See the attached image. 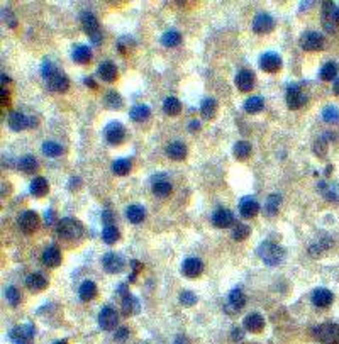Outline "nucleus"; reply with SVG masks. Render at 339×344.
I'll return each mask as SVG.
<instances>
[{
    "mask_svg": "<svg viewBox=\"0 0 339 344\" xmlns=\"http://www.w3.org/2000/svg\"><path fill=\"white\" fill-rule=\"evenodd\" d=\"M251 144L248 143V141H238V143L234 144V156L238 158V160H248L251 154Z\"/></svg>",
    "mask_w": 339,
    "mask_h": 344,
    "instance_id": "41",
    "label": "nucleus"
},
{
    "mask_svg": "<svg viewBox=\"0 0 339 344\" xmlns=\"http://www.w3.org/2000/svg\"><path fill=\"white\" fill-rule=\"evenodd\" d=\"M53 216H54V212H53V210H48V212H46L44 214V222H46V224H53Z\"/></svg>",
    "mask_w": 339,
    "mask_h": 344,
    "instance_id": "56",
    "label": "nucleus"
},
{
    "mask_svg": "<svg viewBox=\"0 0 339 344\" xmlns=\"http://www.w3.org/2000/svg\"><path fill=\"white\" fill-rule=\"evenodd\" d=\"M312 304L316 305V307L319 309H326L329 307V305L333 304L334 300V295L331 290H328V288H316L314 292H312Z\"/></svg>",
    "mask_w": 339,
    "mask_h": 344,
    "instance_id": "19",
    "label": "nucleus"
},
{
    "mask_svg": "<svg viewBox=\"0 0 339 344\" xmlns=\"http://www.w3.org/2000/svg\"><path fill=\"white\" fill-rule=\"evenodd\" d=\"M166 154L171 158V160H185L187 156V146L180 141H175V143H170L168 148H166Z\"/></svg>",
    "mask_w": 339,
    "mask_h": 344,
    "instance_id": "28",
    "label": "nucleus"
},
{
    "mask_svg": "<svg viewBox=\"0 0 339 344\" xmlns=\"http://www.w3.org/2000/svg\"><path fill=\"white\" fill-rule=\"evenodd\" d=\"M42 153H44L46 156L56 158L63 153V148L58 143H54V141H46V143H42Z\"/></svg>",
    "mask_w": 339,
    "mask_h": 344,
    "instance_id": "46",
    "label": "nucleus"
},
{
    "mask_svg": "<svg viewBox=\"0 0 339 344\" xmlns=\"http://www.w3.org/2000/svg\"><path fill=\"white\" fill-rule=\"evenodd\" d=\"M56 232H58V236L61 239L73 241V239H80L81 238V234H83V227H81L80 222L75 221V219L65 217V219H61V221L58 222Z\"/></svg>",
    "mask_w": 339,
    "mask_h": 344,
    "instance_id": "2",
    "label": "nucleus"
},
{
    "mask_svg": "<svg viewBox=\"0 0 339 344\" xmlns=\"http://www.w3.org/2000/svg\"><path fill=\"white\" fill-rule=\"evenodd\" d=\"M200 112H202L204 119H214L217 114V100L212 97L204 98L202 105H200Z\"/></svg>",
    "mask_w": 339,
    "mask_h": 344,
    "instance_id": "32",
    "label": "nucleus"
},
{
    "mask_svg": "<svg viewBox=\"0 0 339 344\" xmlns=\"http://www.w3.org/2000/svg\"><path fill=\"white\" fill-rule=\"evenodd\" d=\"M299 42H300V48L304 51H321V49H324V46H326L324 36L316 31L304 32L302 36H300Z\"/></svg>",
    "mask_w": 339,
    "mask_h": 344,
    "instance_id": "5",
    "label": "nucleus"
},
{
    "mask_svg": "<svg viewBox=\"0 0 339 344\" xmlns=\"http://www.w3.org/2000/svg\"><path fill=\"white\" fill-rule=\"evenodd\" d=\"M323 119L326 122H338L339 120V110L338 107L334 105H328L323 109Z\"/></svg>",
    "mask_w": 339,
    "mask_h": 344,
    "instance_id": "49",
    "label": "nucleus"
},
{
    "mask_svg": "<svg viewBox=\"0 0 339 344\" xmlns=\"http://www.w3.org/2000/svg\"><path fill=\"white\" fill-rule=\"evenodd\" d=\"M85 83H87V85H88V87H92V88H97L95 81H93L92 78H85Z\"/></svg>",
    "mask_w": 339,
    "mask_h": 344,
    "instance_id": "60",
    "label": "nucleus"
},
{
    "mask_svg": "<svg viewBox=\"0 0 339 344\" xmlns=\"http://www.w3.org/2000/svg\"><path fill=\"white\" fill-rule=\"evenodd\" d=\"M19 170L24 171V173H27V175L34 173V171L37 170L36 158L31 156V154H25V156H22V158H20V161H19Z\"/></svg>",
    "mask_w": 339,
    "mask_h": 344,
    "instance_id": "39",
    "label": "nucleus"
},
{
    "mask_svg": "<svg viewBox=\"0 0 339 344\" xmlns=\"http://www.w3.org/2000/svg\"><path fill=\"white\" fill-rule=\"evenodd\" d=\"M260 66L263 71L267 73H275L282 68V58L277 53H265L260 58Z\"/></svg>",
    "mask_w": 339,
    "mask_h": 344,
    "instance_id": "15",
    "label": "nucleus"
},
{
    "mask_svg": "<svg viewBox=\"0 0 339 344\" xmlns=\"http://www.w3.org/2000/svg\"><path fill=\"white\" fill-rule=\"evenodd\" d=\"M56 73H58L56 66H54V64L51 63V61H44V63H42V68H41V75L44 76L46 80H49L51 76H53V75H56Z\"/></svg>",
    "mask_w": 339,
    "mask_h": 344,
    "instance_id": "52",
    "label": "nucleus"
},
{
    "mask_svg": "<svg viewBox=\"0 0 339 344\" xmlns=\"http://www.w3.org/2000/svg\"><path fill=\"white\" fill-rule=\"evenodd\" d=\"M180 110H182V104L177 97H166L165 102H163V112L166 115H178Z\"/></svg>",
    "mask_w": 339,
    "mask_h": 344,
    "instance_id": "36",
    "label": "nucleus"
},
{
    "mask_svg": "<svg viewBox=\"0 0 339 344\" xmlns=\"http://www.w3.org/2000/svg\"><path fill=\"white\" fill-rule=\"evenodd\" d=\"M338 64L334 63V61H328L324 64L323 68H321V71H319V78L321 80H324V81H333L334 78H336V75H338Z\"/></svg>",
    "mask_w": 339,
    "mask_h": 344,
    "instance_id": "37",
    "label": "nucleus"
},
{
    "mask_svg": "<svg viewBox=\"0 0 339 344\" xmlns=\"http://www.w3.org/2000/svg\"><path fill=\"white\" fill-rule=\"evenodd\" d=\"M80 22H81V27H83V31L88 34L90 37H95L100 34V29H98V20L97 17L92 14V12H81L80 15Z\"/></svg>",
    "mask_w": 339,
    "mask_h": 344,
    "instance_id": "13",
    "label": "nucleus"
},
{
    "mask_svg": "<svg viewBox=\"0 0 339 344\" xmlns=\"http://www.w3.org/2000/svg\"><path fill=\"white\" fill-rule=\"evenodd\" d=\"M250 227H248L246 224H238L234 227V231H233V239L236 241H244L250 236Z\"/></svg>",
    "mask_w": 339,
    "mask_h": 344,
    "instance_id": "50",
    "label": "nucleus"
},
{
    "mask_svg": "<svg viewBox=\"0 0 339 344\" xmlns=\"http://www.w3.org/2000/svg\"><path fill=\"white\" fill-rule=\"evenodd\" d=\"M34 334H36V331L31 324H24V326H17V328L10 329V333H8V338H10V341L14 344H31Z\"/></svg>",
    "mask_w": 339,
    "mask_h": 344,
    "instance_id": "6",
    "label": "nucleus"
},
{
    "mask_svg": "<svg viewBox=\"0 0 339 344\" xmlns=\"http://www.w3.org/2000/svg\"><path fill=\"white\" fill-rule=\"evenodd\" d=\"M127 336H129V331H127L126 328H117V329H115V334H114L115 341L122 343V341H126Z\"/></svg>",
    "mask_w": 339,
    "mask_h": 344,
    "instance_id": "54",
    "label": "nucleus"
},
{
    "mask_svg": "<svg viewBox=\"0 0 339 344\" xmlns=\"http://www.w3.org/2000/svg\"><path fill=\"white\" fill-rule=\"evenodd\" d=\"M333 90H334V93L339 97V78L334 80V85H333Z\"/></svg>",
    "mask_w": 339,
    "mask_h": 344,
    "instance_id": "59",
    "label": "nucleus"
},
{
    "mask_svg": "<svg viewBox=\"0 0 339 344\" xmlns=\"http://www.w3.org/2000/svg\"><path fill=\"white\" fill-rule=\"evenodd\" d=\"M105 104L109 109H115V110H119L122 107V98L121 95H119L117 92H107V95H105Z\"/></svg>",
    "mask_w": 339,
    "mask_h": 344,
    "instance_id": "47",
    "label": "nucleus"
},
{
    "mask_svg": "<svg viewBox=\"0 0 339 344\" xmlns=\"http://www.w3.org/2000/svg\"><path fill=\"white\" fill-rule=\"evenodd\" d=\"M17 224H19L20 231L24 232V234H31V232L36 231L37 227V214L34 212V210H25L19 216L17 219Z\"/></svg>",
    "mask_w": 339,
    "mask_h": 344,
    "instance_id": "12",
    "label": "nucleus"
},
{
    "mask_svg": "<svg viewBox=\"0 0 339 344\" xmlns=\"http://www.w3.org/2000/svg\"><path fill=\"white\" fill-rule=\"evenodd\" d=\"M117 322H119V316L115 312V309H112L110 305H105V307L100 309L98 312V326L104 331H112L117 329Z\"/></svg>",
    "mask_w": 339,
    "mask_h": 344,
    "instance_id": "7",
    "label": "nucleus"
},
{
    "mask_svg": "<svg viewBox=\"0 0 339 344\" xmlns=\"http://www.w3.org/2000/svg\"><path fill=\"white\" fill-rule=\"evenodd\" d=\"M195 302H197V295L194 294V292L185 290V292H182V294H180V304L185 305V307H192Z\"/></svg>",
    "mask_w": 339,
    "mask_h": 344,
    "instance_id": "51",
    "label": "nucleus"
},
{
    "mask_svg": "<svg viewBox=\"0 0 339 344\" xmlns=\"http://www.w3.org/2000/svg\"><path fill=\"white\" fill-rule=\"evenodd\" d=\"M258 256L263 260L265 265L278 266L283 261V258H285V251H283L282 246L273 243V241H265L258 248Z\"/></svg>",
    "mask_w": 339,
    "mask_h": 344,
    "instance_id": "1",
    "label": "nucleus"
},
{
    "mask_svg": "<svg viewBox=\"0 0 339 344\" xmlns=\"http://www.w3.org/2000/svg\"><path fill=\"white\" fill-rule=\"evenodd\" d=\"M112 171L117 176H124L131 171V161L126 160V158H119L112 163Z\"/></svg>",
    "mask_w": 339,
    "mask_h": 344,
    "instance_id": "43",
    "label": "nucleus"
},
{
    "mask_svg": "<svg viewBox=\"0 0 339 344\" xmlns=\"http://www.w3.org/2000/svg\"><path fill=\"white\" fill-rule=\"evenodd\" d=\"M233 339H234V341H241V339H243V331L241 329H233Z\"/></svg>",
    "mask_w": 339,
    "mask_h": 344,
    "instance_id": "57",
    "label": "nucleus"
},
{
    "mask_svg": "<svg viewBox=\"0 0 339 344\" xmlns=\"http://www.w3.org/2000/svg\"><path fill=\"white\" fill-rule=\"evenodd\" d=\"M212 224L219 227V229H227L234 224V216L231 210L227 209H217L216 212L212 214Z\"/></svg>",
    "mask_w": 339,
    "mask_h": 344,
    "instance_id": "16",
    "label": "nucleus"
},
{
    "mask_svg": "<svg viewBox=\"0 0 339 344\" xmlns=\"http://www.w3.org/2000/svg\"><path fill=\"white\" fill-rule=\"evenodd\" d=\"M280 202H282V197L280 195H277V193L270 195L268 200H267V204H265V212H267L270 217H273L275 214L278 212V209H280Z\"/></svg>",
    "mask_w": 339,
    "mask_h": 344,
    "instance_id": "42",
    "label": "nucleus"
},
{
    "mask_svg": "<svg viewBox=\"0 0 339 344\" xmlns=\"http://www.w3.org/2000/svg\"><path fill=\"white\" fill-rule=\"evenodd\" d=\"M204 272V265L199 258H187L182 265V273L188 278H197Z\"/></svg>",
    "mask_w": 339,
    "mask_h": 344,
    "instance_id": "17",
    "label": "nucleus"
},
{
    "mask_svg": "<svg viewBox=\"0 0 339 344\" xmlns=\"http://www.w3.org/2000/svg\"><path fill=\"white\" fill-rule=\"evenodd\" d=\"M244 305H246V295L243 294L241 288H234V290H231L229 299H227V307H229L231 311L238 312V311H241Z\"/></svg>",
    "mask_w": 339,
    "mask_h": 344,
    "instance_id": "23",
    "label": "nucleus"
},
{
    "mask_svg": "<svg viewBox=\"0 0 339 344\" xmlns=\"http://www.w3.org/2000/svg\"><path fill=\"white\" fill-rule=\"evenodd\" d=\"M173 344H187V341H185V338L178 336L177 339H175V343H173Z\"/></svg>",
    "mask_w": 339,
    "mask_h": 344,
    "instance_id": "61",
    "label": "nucleus"
},
{
    "mask_svg": "<svg viewBox=\"0 0 339 344\" xmlns=\"http://www.w3.org/2000/svg\"><path fill=\"white\" fill-rule=\"evenodd\" d=\"M149 114H151V110H149L148 105H134L129 112V117L131 120H134V122H141V120L148 119Z\"/></svg>",
    "mask_w": 339,
    "mask_h": 344,
    "instance_id": "40",
    "label": "nucleus"
},
{
    "mask_svg": "<svg viewBox=\"0 0 339 344\" xmlns=\"http://www.w3.org/2000/svg\"><path fill=\"white\" fill-rule=\"evenodd\" d=\"M275 27V19L267 12H260L253 19V31L258 34H268L272 32Z\"/></svg>",
    "mask_w": 339,
    "mask_h": 344,
    "instance_id": "11",
    "label": "nucleus"
},
{
    "mask_svg": "<svg viewBox=\"0 0 339 344\" xmlns=\"http://www.w3.org/2000/svg\"><path fill=\"white\" fill-rule=\"evenodd\" d=\"M258 212H260V204L253 199V197H244V199L239 202V214H241L244 219L255 217Z\"/></svg>",
    "mask_w": 339,
    "mask_h": 344,
    "instance_id": "20",
    "label": "nucleus"
},
{
    "mask_svg": "<svg viewBox=\"0 0 339 344\" xmlns=\"http://www.w3.org/2000/svg\"><path fill=\"white\" fill-rule=\"evenodd\" d=\"M8 127L12 129V131H24V129L27 127H34L36 126V119L34 117H27L25 114L22 112H12L8 115Z\"/></svg>",
    "mask_w": 339,
    "mask_h": 344,
    "instance_id": "10",
    "label": "nucleus"
},
{
    "mask_svg": "<svg viewBox=\"0 0 339 344\" xmlns=\"http://www.w3.org/2000/svg\"><path fill=\"white\" fill-rule=\"evenodd\" d=\"M334 141V134L331 132H326L324 136H319V139L314 143V154L319 158H324L326 153H328V141Z\"/></svg>",
    "mask_w": 339,
    "mask_h": 344,
    "instance_id": "34",
    "label": "nucleus"
},
{
    "mask_svg": "<svg viewBox=\"0 0 339 344\" xmlns=\"http://www.w3.org/2000/svg\"><path fill=\"white\" fill-rule=\"evenodd\" d=\"M243 326H244V329L250 331V333H261L265 328V319L260 314H250V316L244 317Z\"/></svg>",
    "mask_w": 339,
    "mask_h": 344,
    "instance_id": "22",
    "label": "nucleus"
},
{
    "mask_svg": "<svg viewBox=\"0 0 339 344\" xmlns=\"http://www.w3.org/2000/svg\"><path fill=\"white\" fill-rule=\"evenodd\" d=\"M49 190V183L46 178H42V176H36V178L31 182V193L34 197H37V199H41V197H44L46 193Z\"/></svg>",
    "mask_w": 339,
    "mask_h": 344,
    "instance_id": "29",
    "label": "nucleus"
},
{
    "mask_svg": "<svg viewBox=\"0 0 339 344\" xmlns=\"http://www.w3.org/2000/svg\"><path fill=\"white\" fill-rule=\"evenodd\" d=\"M41 261L46 266H49V268H54V266H58L61 263V253H59V249L56 246H48L42 251Z\"/></svg>",
    "mask_w": 339,
    "mask_h": 344,
    "instance_id": "21",
    "label": "nucleus"
},
{
    "mask_svg": "<svg viewBox=\"0 0 339 344\" xmlns=\"http://www.w3.org/2000/svg\"><path fill=\"white\" fill-rule=\"evenodd\" d=\"M8 81V76H5V75H2V83H7Z\"/></svg>",
    "mask_w": 339,
    "mask_h": 344,
    "instance_id": "62",
    "label": "nucleus"
},
{
    "mask_svg": "<svg viewBox=\"0 0 339 344\" xmlns=\"http://www.w3.org/2000/svg\"><path fill=\"white\" fill-rule=\"evenodd\" d=\"M307 102V95L300 90L299 85H290L287 88V105L290 107L292 110L302 109Z\"/></svg>",
    "mask_w": 339,
    "mask_h": 344,
    "instance_id": "9",
    "label": "nucleus"
},
{
    "mask_svg": "<svg viewBox=\"0 0 339 344\" xmlns=\"http://www.w3.org/2000/svg\"><path fill=\"white\" fill-rule=\"evenodd\" d=\"M104 134H105L107 143L112 146H117V144L124 143V139H126V129H124V126L119 120H114V122L107 124Z\"/></svg>",
    "mask_w": 339,
    "mask_h": 344,
    "instance_id": "8",
    "label": "nucleus"
},
{
    "mask_svg": "<svg viewBox=\"0 0 339 344\" xmlns=\"http://www.w3.org/2000/svg\"><path fill=\"white\" fill-rule=\"evenodd\" d=\"M46 285H48V280L39 273H31L25 278V287H27L29 292H32V294H37V292L44 290Z\"/></svg>",
    "mask_w": 339,
    "mask_h": 344,
    "instance_id": "26",
    "label": "nucleus"
},
{
    "mask_svg": "<svg viewBox=\"0 0 339 344\" xmlns=\"http://www.w3.org/2000/svg\"><path fill=\"white\" fill-rule=\"evenodd\" d=\"M3 20L7 22L8 27H15V25H17L15 17H14V14H12L10 10H8V8H3Z\"/></svg>",
    "mask_w": 339,
    "mask_h": 344,
    "instance_id": "53",
    "label": "nucleus"
},
{
    "mask_svg": "<svg viewBox=\"0 0 339 344\" xmlns=\"http://www.w3.org/2000/svg\"><path fill=\"white\" fill-rule=\"evenodd\" d=\"M46 81H48V88L53 90V92H66L68 87H70V80H68V76L63 75V73H59V71Z\"/></svg>",
    "mask_w": 339,
    "mask_h": 344,
    "instance_id": "25",
    "label": "nucleus"
},
{
    "mask_svg": "<svg viewBox=\"0 0 339 344\" xmlns=\"http://www.w3.org/2000/svg\"><path fill=\"white\" fill-rule=\"evenodd\" d=\"M323 25L328 32H334L339 25V7L331 0L323 3Z\"/></svg>",
    "mask_w": 339,
    "mask_h": 344,
    "instance_id": "4",
    "label": "nucleus"
},
{
    "mask_svg": "<svg viewBox=\"0 0 339 344\" xmlns=\"http://www.w3.org/2000/svg\"><path fill=\"white\" fill-rule=\"evenodd\" d=\"M119 229L115 227L114 224L112 226H105L104 231H102V241H104L105 244H114L115 241L119 239Z\"/></svg>",
    "mask_w": 339,
    "mask_h": 344,
    "instance_id": "44",
    "label": "nucleus"
},
{
    "mask_svg": "<svg viewBox=\"0 0 339 344\" xmlns=\"http://www.w3.org/2000/svg\"><path fill=\"white\" fill-rule=\"evenodd\" d=\"M180 41H182V34L178 31H175V29H170V31L163 32V36H161V44L166 46V48H175V46L180 44Z\"/></svg>",
    "mask_w": 339,
    "mask_h": 344,
    "instance_id": "35",
    "label": "nucleus"
},
{
    "mask_svg": "<svg viewBox=\"0 0 339 344\" xmlns=\"http://www.w3.org/2000/svg\"><path fill=\"white\" fill-rule=\"evenodd\" d=\"M78 295H80V299L83 300V302H88V300L95 299V295H97V285L93 282H90V280H85L80 285Z\"/></svg>",
    "mask_w": 339,
    "mask_h": 344,
    "instance_id": "33",
    "label": "nucleus"
},
{
    "mask_svg": "<svg viewBox=\"0 0 339 344\" xmlns=\"http://www.w3.org/2000/svg\"><path fill=\"white\" fill-rule=\"evenodd\" d=\"M265 105V100L263 97H258V95H253L248 98L246 102H244V110H246L248 114H258L261 109H263Z\"/></svg>",
    "mask_w": 339,
    "mask_h": 344,
    "instance_id": "38",
    "label": "nucleus"
},
{
    "mask_svg": "<svg viewBox=\"0 0 339 344\" xmlns=\"http://www.w3.org/2000/svg\"><path fill=\"white\" fill-rule=\"evenodd\" d=\"M102 221H104L105 226H112V212L110 210H104L102 212Z\"/></svg>",
    "mask_w": 339,
    "mask_h": 344,
    "instance_id": "55",
    "label": "nucleus"
},
{
    "mask_svg": "<svg viewBox=\"0 0 339 344\" xmlns=\"http://www.w3.org/2000/svg\"><path fill=\"white\" fill-rule=\"evenodd\" d=\"M171 190H173V188H171V183L165 182V180H160V182L153 183V193L156 197H168Z\"/></svg>",
    "mask_w": 339,
    "mask_h": 344,
    "instance_id": "45",
    "label": "nucleus"
},
{
    "mask_svg": "<svg viewBox=\"0 0 339 344\" xmlns=\"http://www.w3.org/2000/svg\"><path fill=\"white\" fill-rule=\"evenodd\" d=\"M102 266H104L107 273H121L124 268V260L115 253H107L102 258Z\"/></svg>",
    "mask_w": 339,
    "mask_h": 344,
    "instance_id": "14",
    "label": "nucleus"
},
{
    "mask_svg": "<svg viewBox=\"0 0 339 344\" xmlns=\"http://www.w3.org/2000/svg\"><path fill=\"white\" fill-rule=\"evenodd\" d=\"M126 217H127V221L132 222V224H139V222H143L144 221V217H146V210L141 207V205H129V207L126 209Z\"/></svg>",
    "mask_w": 339,
    "mask_h": 344,
    "instance_id": "30",
    "label": "nucleus"
},
{
    "mask_svg": "<svg viewBox=\"0 0 339 344\" xmlns=\"http://www.w3.org/2000/svg\"><path fill=\"white\" fill-rule=\"evenodd\" d=\"M98 76L102 80L107 81V83H112V81L117 78V66L112 61H104L98 64Z\"/></svg>",
    "mask_w": 339,
    "mask_h": 344,
    "instance_id": "24",
    "label": "nucleus"
},
{
    "mask_svg": "<svg viewBox=\"0 0 339 344\" xmlns=\"http://www.w3.org/2000/svg\"><path fill=\"white\" fill-rule=\"evenodd\" d=\"M5 299L12 307H17L20 304V294L15 287H7L5 288Z\"/></svg>",
    "mask_w": 339,
    "mask_h": 344,
    "instance_id": "48",
    "label": "nucleus"
},
{
    "mask_svg": "<svg viewBox=\"0 0 339 344\" xmlns=\"http://www.w3.org/2000/svg\"><path fill=\"white\" fill-rule=\"evenodd\" d=\"M255 73L251 70H241L236 75V87H238L241 92H251L255 88Z\"/></svg>",
    "mask_w": 339,
    "mask_h": 344,
    "instance_id": "18",
    "label": "nucleus"
},
{
    "mask_svg": "<svg viewBox=\"0 0 339 344\" xmlns=\"http://www.w3.org/2000/svg\"><path fill=\"white\" fill-rule=\"evenodd\" d=\"M139 309H141V304L134 295H129V294L124 295V299H122V314L124 316H134V314L139 312Z\"/></svg>",
    "mask_w": 339,
    "mask_h": 344,
    "instance_id": "27",
    "label": "nucleus"
},
{
    "mask_svg": "<svg viewBox=\"0 0 339 344\" xmlns=\"http://www.w3.org/2000/svg\"><path fill=\"white\" fill-rule=\"evenodd\" d=\"M71 58H73V61L80 63V64H85V63H88L90 59H92V49H90L88 46H85V44H80V46H76V48L73 49Z\"/></svg>",
    "mask_w": 339,
    "mask_h": 344,
    "instance_id": "31",
    "label": "nucleus"
},
{
    "mask_svg": "<svg viewBox=\"0 0 339 344\" xmlns=\"http://www.w3.org/2000/svg\"><path fill=\"white\" fill-rule=\"evenodd\" d=\"M188 129H190V131H199V129H200V122H199V120H190V124H188Z\"/></svg>",
    "mask_w": 339,
    "mask_h": 344,
    "instance_id": "58",
    "label": "nucleus"
},
{
    "mask_svg": "<svg viewBox=\"0 0 339 344\" xmlns=\"http://www.w3.org/2000/svg\"><path fill=\"white\" fill-rule=\"evenodd\" d=\"M53 344H66V339H63V341H56V343H53Z\"/></svg>",
    "mask_w": 339,
    "mask_h": 344,
    "instance_id": "63",
    "label": "nucleus"
},
{
    "mask_svg": "<svg viewBox=\"0 0 339 344\" xmlns=\"http://www.w3.org/2000/svg\"><path fill=\"white\" fill-rule=\"evenodd\" d=\"M312 334L323 344H339V326L331 324V322L316 326L312 329Z\"/></svg>",
    "mask_w": 339,
    "mask_h": 344,
    "instance_id": "3",
    "label": "nucleus"
}]
</instances>
